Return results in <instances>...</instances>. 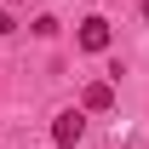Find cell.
<instances>
[{"label": "cell", "mask_w": 149, "mask_h": 149, "mask_svg": "<svg viewBox=\"0 0 149 149\" xmlns=\"http://www.w3.org/2000/svg\"><path fill=\"white\" fill-rule=\"evenodd\" d=\"M80 132H86V115H80V109H63V115L52 120V143L74 149V143H80Z\"/></svg>", "instance_id": "cell-2"}, {"label": "cell", "mask_w": 149, "mask_h": 149, "mask_svg": "<svg viewBox=\"0 0 149 149\" xmlns=\"http://www.w3.org/2000/svg\"><path fill=\"white\" fill-rule=\"evenodd\" d=\"M80 109H92V115L115 109V80H86V92H80Z\"/></svg>", "instance_id": "cell-3"}, {"label": "cell", "mask_w": 149, "mask_h": 149, "mask_svg": "<svg viewBox=\"0 0 149 149\" xmlns=\"http://www.w3.org/2000/svg\"><path fill=\"white\" fill-rule=\"evenodd\" d=\"M138 6H143V17H149V0H138Z\"/></svg>", "instance_id": "cell-4"}, {"label": "cell", "mask_w": 149, "mask_h": 149, "mask_svg": "<svg viewBox=\"0 0 149 149\" xmlns=\"http://www.w3.org/2000/svg\"><path fill=\"white\" fill-rule=\"evenodd\" d=\"M74 40H80V52H109V17H80V35H74Z\"/></svg>", "instance_id": "cell-1"}]
</instances>
